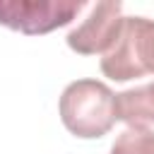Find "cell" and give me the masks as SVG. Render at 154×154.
I'll return each instance as SVG.
<instances>
[{
  "mask_svg": "<svg viewBox=\"0 0 154 154\" xmlns=\"http://www.w3.org/2000/svg\"><path fill=\"white\" fill-rule=\"evenodd\" d=\"M101 72L113 82L154 75V19L123 17L113 46L101 58Z\"/></svg>",
  "mask_w": 154,
  "mask_h": 154,
  "instance_id": "7a4b0ae2",
  "label": "cell"
},
{
  "mask_svg": "<svg viewBox=\"0 0 154 154\" xmlns=\"http://www.w3.org/2000/svg\"><path fill=\"white\" fill-rule=\"evenodd\" d=\"M120 12H123V2L118 0L87 5V17L65 36L67 46L82 55L106 53L120 31V22H123Z\"/></svg>",
  "mask_w": 154,
  "mask_h": 154,
  "instance_id": "277c9868",
  "label": "cell"
},
{
  "mask_svg": "<svg viewBox=\"0 0 154 154\" xmlns=\"http://www.w3.org/2000/svg\"><path fill=\"white\" fill-rule=\"evenodd\" d=\"M63 125L84 140L103 137L118 120L116 94L99 79H75L60 94Z\"/></svg>",
  "mask_w": 154,
  "mask_h": 154,
  "instance_id": "6da1fadb",
  "label": "cell"
},
{
  "mask_svg": "<svg viewBox=\"0 0 154 154\" xmlns=\"http://www.w3.org/2000/svg\"><path fill=\"white\" fill-rule=\"evenodd\" d=\"M111 154H154V130L142 125L125 128L116 137Z\"/></svg>",
  "mask_w": 154,
  "mask_h": 154,
  "instance_id": "8992f818",
  "label": "cell"
},
{
  "mask_svg": "<svg viewBox=\"0 0 154 154\" xmlns=\"http://www.w3.org/2000/svg\"><path fill=\"white\" fill-rule=\"evenodd\" d=\"M84 7L82 0H0V24L36 36L70 24Z\"/></svg>",
  "mask_w": 154,
  "mask_h": 154,
  "instance_id": "3957f363",
  "label": "cell"
},
{
  "mask_svg": "<svg viewBox=\"0 0 154 154\" xmlns=\"http://www.w3.org/2000/svg\"><path fill=\"white\" fill-rule=\"evenodd\" d=\"M116 111L118 120L128 123V128H144L147 123H154V82L116 94Z\"/></svg>",
  "mask_w": 154,
  "mask_h": 154,
  "instance_id": "5b68a950",
  "label": "cell"
}]
</instances>
